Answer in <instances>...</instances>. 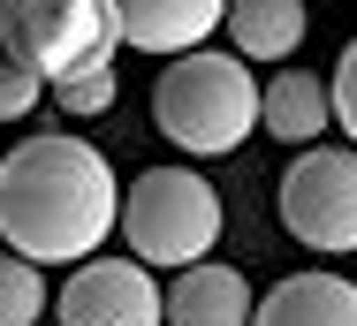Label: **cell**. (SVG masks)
Returning <instances> with one entry per match:
<instances>
[{
    "label": "cell",
    "instance_id": "9a60e30c",
    "mask_svg": "<svg viewBox=\"0 0 357 326\" xmlns=\"http://www.w3.org/2000/svg\"><path fill=\"white\" fill-rule=\"evenodd\" d=\"M38 91H46V84H38L31 68H15L8 54H0V122H23V114L38 107Z\"/></svg>",
    "mask_w": 357,
    "mask_h": 326
},
{
    "label": "cell",
    "instance_id": "7c38bea8",
    "mask_svg": "<svg viewBox=\"0 0 357 326\" xmlns=\"http://www.w3.org/2000/svg\"><path fill=\"white\" fill-rule=\"evenodd\" d=\"M54 296H46V273L23 258H0V326H38Z\"/></svg>",
    "mask_w": 357,
    "mask_h": 326
},
{
    "label": "cell",
    "instance_id": "9c48e42d",
    "mask_svg": "<svg viewBox=\"0 0 357 326\" xmlns=\"http://www.w3.org/2000/svg\"><path fill=\"white\" fill-rule=\"evenodd\" d=\"M251 326H357V281L319 273V265L289 273L251 304Z\"/></svg>",
    "mask_w": 357,
    "mask_h": 326
},
{
    "label": "cell",
    "instance_id": "5bb4252c",
    "mask_svg": "<svg viewBox=\"0 0 357 326\" xmlns=\"http://www.w3.org/2000/svg\"><path fill=\"white\" fill-rule=\"evenodd\" d=\"M327 114L342 122V137H350V152H357V38L342 46V61L327 68Z\"/></svg>",
    "mask_w": 357,
    "mask_h": 326
},
{
    "label": "cell",
    "instance_id": "3957f363",
    "mask_svg": "<svg viewBox=\"0 0 357 326\" xmlns=\"http://www.w3.org/2000/svg\"><path fill=\"white\" fill-rule=\"evenodd\" d=\"M114 228L130 235L137 265H206L220 243V190L198 175V167H144L137 183L122 190V212Z\"/></svg>",
    "mask_w": 357,
    "mask_h": 326
},
{
    "label": "cell",
    "instance_id": "5b68a950",
    "mask_svg": "<svg viewBox=\"0 0 357 326\" xmlns=\"http://www.w3.org/2000/svg\"><path fill=\"white\" fill-rule=\"evenodd\" d=\"M282 228L304 251H357V152L350 144H312L282 167Z\"/></svg>",
    "mask_w": 357,
    "mask_h": 326
},
{
    "label": "cell",
    "instance_id": "52a82bcc",
    "mask_svg": "<svg viewBox=\"0 0 357 326\" xmlns=\"http://www.w3.org/2000/svg\"><path fill=\"white\" fill-rule=\"evenodd\" d=\"M220 0H114V31L130 54L152 61H183V54H206L220 31Z\"/></svg>",
    "mask_w": 357,
    "mask_h": 326
},
{
    "label": "cell",
    "instance_id": "4fadbf2b",
    "mask_svg": "<svg viewBox=\"0 0 357 326\" xmlns=\"http://www.w3.org/2000/svg\"><path fill=\"white\" fill-rule=\"evenodd\" d=\"M46 91H54V107H61V114H76V122H91V114H107V107L122 99L114 68H76V76H61V84H46Z\"/></svg>",
    "mask_w": 357,
    "mask_h": 326
},
{
    "label": "cell",
    "instance_id": "7a4b0ae2",
    "mask_svg": "<svg viewBox=\"0 0 357 326\" xmlns=\"http://www.w3.org/2000/svg\"><path fill=\"white\" fill-rule=\"evenodd\" d=\"M152 122L190 160H220L259 130V76L220 46L183 54V61H167L152 76Z\"/></svg>",
    "mask_w": 357,
    "mask_h": 326
},
{
    "label": "cell",
    "instance_id": "8992f818",
    "mask_svg": "<svg viewBox=\"0 0 357 326\" xmlns=\"http://www.w3.org/2000/svg\"><path fill=\"white\" fill-rule=\"evenodd\" d=\"M61 326H160V281L137 258H84L54 296Z\"/></svg>",
    "mask_w": 357,
    "mask_h": 326
},
{
    "label": "cell",
    "instance_id": "ba28073f",
    "mask_svg": "<svg viewBox=\"0 0 357 326\" xmlns=\"http://www.w3.org/2000/svg\"><path fill=\"white\" fill-rule=\"evenodd\" d=\"M251 281L236 273V265H183L175 281H167V296H160V326H251Z\"/></svg>",
    "mask_w": 357,
    "mask_h": 326
},
{
    "label": "cell",
    "instance_id": "6da1fadb",
    "mask_svg": "<svg viewBox=\"0 0 357 326\" xmlns=\"http://www.w3.org/2000/svg\"><path fill=\"white\" fill-rule=\"evenodd\" d=\"M122 183L91 137L38 130L0 160V243L23 265H84L114 235Z\"/></svg>",
    "mask_w": 357,
    "mask_h": 326
},
{
    "label": "cell",
    "instance_id": "30bf717a",
    "mask_svg": "<svg viewBox=\"0 0 357 326\" xmlns=\"http://www.w3.org/2000/svg\"><path fill=\"white\" fill-rule=\"evenodd\" d=\"M327 76H312V68H282V76H266L259 84V130L282 137V144H319L327 137Z\"/></svg>",
    "mask_w": 357,
    "mask_h": 326
},
{
    "label": "cell",
    "instance_id": "277c9868",
    "mask_svg": "<svg viewBox=\"0 0 357 326\" xmlns=\"http://www.w3.org/2000/svg\"><path fill=\"white\" fill-rule=\"evenodd\" d=\"M0 54L38 84H61L76 68H114L122 54L114 0H0Z\"/></svg>",
    "mask_w": 357,
    "mask_h": 326
},
{
    "label": "cell",
    "instance_id": "8fae6325",
    "mask_svg": "<svg viewBox=\"0 0 357 326\" xmlns=\"http://www.w3.org/2000/svg\"><path fill=\"white\" fill-rule=\"evenodd\" d=\"M228 38H236V61H289L296 46H304V8L296 0H236L228 15Z\"/></svg>",
    "mask_w": 357,
    "mask_h": 326
}]
</instances>
